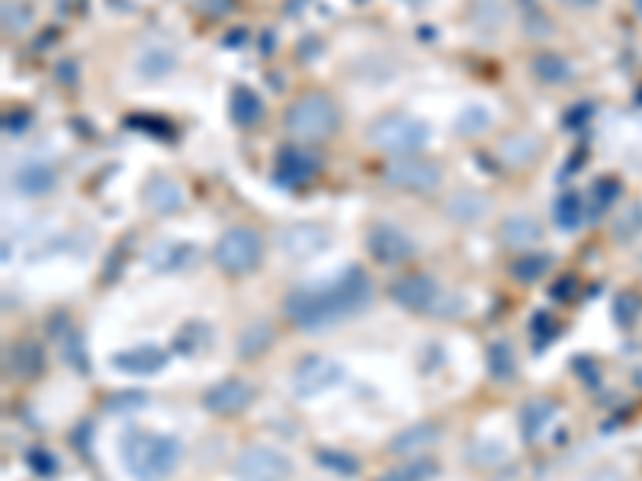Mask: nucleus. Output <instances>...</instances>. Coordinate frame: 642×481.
I'll return each mask as SVG.
<instances>
[{
  "label": "nucleus",
  "instance_id": "nucleus-1",
  "mask_svg": "<svg viewBox=\"0 0 642 481\" xmlns=\"http://www.w3.org/2000/svg\"><path fill=\"white\" fill-rule=\"evenodd\" d=\"M373 302V283L360 267H347L331 283L318 286H299L286 296L283 312L286 318L302 331H321L331 328L344 318H354L366 312Z\"/></svg>",
  "mask_w": 642,
  "mask_h": 481
},
{
  "label": "nucleus",
  "instance_id": "nucleus-2",
  "mask_svg": "<svg viewBox=\"0 0 642 481\" xmlns=\"http://www.w3.org/2000/svg\"><path fill=\"white\" fill-rule=\"evenodd\" d=\"M122 462L135 481H164L180 465V443L167 433L132 430L122 440Z\"/></svg>",
  "mask_w": 642,
  "mask_h": 481
},
{
  "label": "nucleus",
  "instance_id": "nucleus-3",
  "mask_svg": "<svg viewBox=\"0 0 642 481\" xmlns=\"http://www.w3.org/2000/svg\"><path fill=\"white\" fill-rule=\"evenodd\" d=\"M366 138L376 151H386L392 158H408L431 142V126L408 113H386L366 129Z\"/></svg>",
  "mask_w": 642,
  "mask_h": 481
},
{
  "label": "nucleus",
  "instance_id": "nucleus-4",
  "mask_svg": "<svg viewBox=\"0 0 642 481\" xmlns=\"http://www.w3.org/2000/svg\"><path fill=\"white\" fill-rule=\"evenodd\" d=\"M341 113L328 93H305L296 103L286 106L283 126L293 138H305V142H318L338 132Z\"/></svg>",
  "mask_w": 642,
  "mask_h": 481
},
{
  "label": "nucleus",
  "instance_id": "nucleus-5",
  "mask_svg": "<svg viewBox=\"0 0 642 481\" xmlns=\"http://www.w3.org/2000/svg\"><path fill=\"white\" fill-rule=\"evenodd\" d=\"M261 257H264V238L248 225L228 228L216 241V263L232 276L254 273L261 267Z\"/></svg>",
  "mask_w": 642,
  "mask_h": 481
},
{
  "label": "nucleus",
  "instance_id": "nucleus-6",
  "mask_svg": "<svg viewBox=\"0 0 642 481\" xmlns=\"http://www.w3.org/2000/svg\"><path fill=\"white\" fill-rule=\"evenodd\" d=\"M392 302L402 305L405 312H418V315H447L450 302L447 292H443L431 276H402L399 283H392Z\"/></svg>",
  "mask_w": 642,
  "mask_h": 481
},
{
  "label": "nucleus",
  "instance_id": "nucleus-7",
  "mask_svg": "<svg viewBox=\"0 0 642 481\" xmlns=\"http://www.w3.org/2000/svg\"><path fill=\"white\" fill-rule=\"evenodd\" d=\"M293 475V459L273 446H248L235 459L238 481H289Z\"/></svg>",
  "mask_w": 642,
  "mask_h": 481
},
{
  "label": "nucleus",
  "instance_id": "nucleus-8",
  "mask_svg": "<svg viewBox=\"0 0 642 481\" xmlns=\"http://www.w3.org/2000/svg\"><path fill=\"white\" fill-rule=\"evenodd\" d=\"M382 180L392 190H405V193H431L440 186L443 180V170L434 161H424V158H395L392 164H386L382 170Z\"/></svg>",
  "mask_w": 642,
  "mask_h": 481
},
{
  "label": "nucleus",
  "instance_id": "nucleus-9",
  "mask_svg": "<svg viewBox=\"0 0 642 481\" xmlns=\"http://www.w3.org/2000/svg\"><path fill=\"white\" fill-rule=\"evenodd\" d=\"M344 382V366L328 356H305L293 372V392L299 398H318Z\"/></svg>",
  "mask_w": 642,
  "mask_h": 481
},
{
  "label": "nucleus",
  "instance_id": "nucleus-10",
  "mask_svg": "<svg viewBox=\"0 0 642 481\" xmlns=\"http://www.w3.org/2000/svg\"><path fill=\"white\" fill-rule=\"evenodd\" d=\"M366 251H370L373 260L386 263V267H395V263H405L411 254H415V244L405 235V231L392 228V225H376L366 238Z\"/></svg>",
  "mask_w": 642,
  "mask_h": 481
},
{
  "label": "nucleus",
  "instance_id": "nucleus-11",
  "mask_svg": "<svg viewBox=\"0 0 642 481\" xmlns=\"http://www.w3.org/2000/svg\"><path fill=\"white\" fill-rule=\"evenodd\" d=\"M58 183V174L52 164L45 161H20L17 170H13L10 186L26 199H39V196H49Z\"/></svg>",
  "mask_w": 642,
  "mask_h": 481
},
{
  "label": "nucleus",
  "instance_id": "nucleus-12",
  "mask_svg": "<svg viewBox=\"0 0 642 481\" xmlns=\"http://www.w3.org/2000/svg\"><path fill=\"white\" fill-rule=\"evenodd\" d=\"M254 401V389L248 382H241V379H225L219 385H212V389L203 395V405L206 411L212 414H238L244 411Z\"/></svg>",
  "mask_w": 642,
  "mask_h": 481
},
{
  "label": "nucleus",
  "instance_id": "nucleus-13",
  "mask_svg": "<svg viewBox=\"0 0 642 481\" xmlns=\"http://www.w3.org/2000/svg\"><path fill=\"white\" fill-rule=\"evenodd\" d=\"M325 244H328L325 228H318L312 222H296V225L283 228V235H280V247L293 260H309L318 251H325Z\"/></svg>",
  "mask_w": 642,
  "mask_h": 481
},
{
  "label": "nucleus",
  "instance_id": "nucleus-14",
  "mask_svg": "<svg viewBox=\"0 0 642 481\" xmlns=\"http://www.w3.org/2000/svg\"><path fill=\"white\" fill-rule=\"evenodd\" d=\"M110 363H113V369L126 372V376H155V372H161L167 363V350H161L158 344H142V347L113 353Z\"/></svg>",
  "mask_w": 642,
  "mask_h": 481
},
{
  "label": "nucleus",
  "instance_id": "nucleus-15",
  "mask_svg": "<svg viewBox=\"0 0 642 481\" xmlns=\"http://www.w3.org/2000/svg\"><path fill=\"white\" fill-rule=\"evenodd\" d=\"M273 174H277V180L286 186H299V183L312 180L318 174V161L299 148H283L277 154V167H273Z\"/></svg>",
  "mask_w": 642,
  "mask_h": 481
},
{
  "label": "nucleus",
  "instance_id": "nucleus-16",
  "mask_svg": "<svg viewBox=\"0 0 642 481\" xmlns=\"http://www.w3.org/2000/svg\"><path fill=\"white\" fill-rule=\"evenodd\" d=\"M142 199H145V206H148L151 212H158V215H174V212L183 206L180 186H177L171 177H161V174L151 177V180L145 183Z\"/></svg>",
  "mask_w": 642,
  "mask_h": 481
},
{
  "label": "nucleus",
  "instance_id": "nucleus-17",
  "mask_svg": "<svg viewBox=\"0 0 642 481\" xmlns=\"http://www.w3.org/2000/svg\"><path fill=\"white\" fill-rule=\"evenodd\" d=\"M437 437H440V427L437 424H431V421L411 424V427H405L399 433V437H392L389 453H395V456H415V453H421V449L434 446Z\"/></svg>",
  "mask_w": 642,
  "mask_h": 481
},
{
  "label": "nucleus",
  "instance_id": "nucleus-18",
  "mask_svg": "<svg viewBox=\"0 0 642 481\" xmlns=\"http://www.w3.org/2000/svg\"><path fill=\"white\" fill-rule=\"evenodd\" d=\"M540 238H543V228L527 212H514L501 222V241L508 247H533Z\"/></svg>",
  "mask_w": 642,
  "mask_h": 481
},
{
  "label": "nucleus",
  "instance_id": "nucleus-19",
  "mask_svg": "<svg viewBox=\"0 0 642 481\" xmlns=\"http://www.w3.org/2000/svg\"><path fill=\"white\" fill-rule=\"evenodd\" d=\"M228 113L238 122L241 129H254L257 122L264 119V100L257 97L251 87H235L232 90V100H228Z\"/></svg>",
  "mask_w": 642,
  "mask_h": 481
},
{
  "label": "nucleus",
  "instance_id": "nucleus-20",
  "mask_svg": "<svg viewBox=\"0 0 642 481\" xmlns=\"http://www.w3.org/2000/svg\"><path fill=\"white\" fill-rule=\"evenodd\" d=\"M190 260H196V251L183 241H161L155 251L148 254V263L155 270H183L190 267Z\"/></svg>",
  "mask_w": 642,
  "mask_h": 481
},
{
  "label": "nucleus",
  "instance_id": "nucleus-21",
  "mask_svg": "<svg viewBox=\"0 0 642 481\" xmlns=\"http://www.w3.org/2000/svg\"><path fill=\"white\" fill-rule=\"evenodd\" d=\"M135 71L148 77V81H164L167 74L177 71V55L161 49V45H151V49H145L139 61H135Z\"/></svg>",
  "mask_w": 642,
  "mask_h": 481
},
{
  "label": "nucleus",
  "instance_id": "nucleus-22",
  "mask_svg": "<svg viewBox=\"0 0 642 481\" xmlns=\"http://www.w3.org/2000/svg\"><path fill=\"white\" fill-rule=\"evenodd\" d=\"M488 212V199L476 190H460L456 196H450L447 203V215L453 222H479L485 219Z\"/></svg>",
  "mask_w": 642,
  "mask_h": 481
},
{
  "label": "nucleus",
  "instance_id": "nucleus-23",
  "mask_svg": "<svg viewBox=\"0 0 642 481\" xmlns=\"http://www.w3.org/2000/svg\"><path fill=\"white\" fill-rule=\"evenodd\" d=\"M530 71H533V77H537V81H543V84H549V87L565 84V81L572 77L569 61L559 58V55H549V52L533 55V58H530Z\"/></svg>",
  "mask_w": 642,
  "mask_h": 481
},
{
  "label": "nucleus",
  "instance_id": "nucleus-24",
  "mask_svg": "<svg viewBox=\"0 0 642 481\" xmlns=\"http://www.w3.org/2000/svg\"><path fill=\"white\" fill-rule=\"evenodd\" d=\"M553 219L559 228L565 231H572L582 225L585 219V203H582V196H578V190H562L556 196V203H553Z\"/></svg>",
  "mask_w": 642,
  "mask_h": 481
},
{
  "label": "nucleus",
  "instance_id": "nucleus-25",
  "mask_svg": "<svg viewBox=\"0 0 642 481\" xmlns=\"http://www.w3.org/2000/svg\"><path fill=\"white\" fill-rule=\"evenodd\" d=\"M549 421H553V405L543 398H533L524 405L521 411V433H524V440H537L540 433L549 427Z\"/></svg>",
  "mask_w": 642,
  "mask_h": 481
},
{
  "label": "nucleus",
  "instance_id": "nucleus-26",
  "mask_svg": "<svg viewBox=\"0 0 642 481\" xmlns=\"http://www.w3.org/2000/svg\"><path fill=\"white\" fill-rule=\"evenodd\" d=\"M270 344H273V328L267 321H254L251 328H244V334L238 337V356L241 360H254V356H261Z\"/></svg>",
  "mask_w": 642,
  "mask_h": 481
},
{
  "label": "nucleus",
  "instance_id": "nucleus-27",
  "mask_svg": "<svg viewBox=\"0 0 642 481\" xmlns=\"http://www.w3.org/2000/svg\"><path fill=\"white\" fill-rule=\"evenodd\" d=\"M485 356H488V372H492V379H498V382L514 379L517 363H514V350H511L508 340H495V344H488Z\"/></svg>",
  "mask_w": 642,
  "mask_h": 481
},
{
  "label": "nucleus",
  "instance_id": "nucleus-28",
  "mask_svg": "<svg viewBox=\"0 0 642 481\" xmlns=\"http://www.w3.org/2000/svg\"><path fill=\"white\" fill-rule=\"evenodd\" d=\"M437 475V465L431 459H411L405 465H395L386 475H379L376 481H431Z\"/></svg>",
  "mask_w": 642,
  "mask_h": 481
},
{
  "label": "nucleus",
  "instance_id": "nucleus-29",
  "mask_svg": "<svg viewBox=\"0 0 642 481\" xmlns=\"http://www.w3.org/2000/svg\"><path fill=\"white\" fill-rule=\"evenodd\" d=\"M13 366H17L20 376H36L45 366V356H42V347L33 344V340H23V344L13 350Z\"/></svg>",
  "mask_w": 642,
  "mask_h": 481
},
{
  "label": "nucleus",
  "instance_id": "nucleus-30",
  "mask_svg": "<svg viewBox=\"0 0 642 481\" xmlns=\"http://www.w3.org/2000/svg\"><path fill=\"white\" fill-rule=\"evenodd\" d=\"M553 267V257L549 254H527L511 267V273L521 279V283H537L540 276H546V270Z\"/></svg>",
  "mask_w": 642,
  "mask_h": 481
},
{
  "label": "nucleus",
  "instance_id": "nucleus-31",
  "mask_svg": "<svg viewBox=\"0 0 642 481\" xmlns=\"http://www.w3.org/2000/svg\"><path fill=\"white\" fill-rule=\"evenodd\" d=\"M315 462L321 465V469H328V472L341 475V478L357 475V459L347 456V453H338V449H318Z\"/></svg>",
  "mask_w": 642,
  "mask_h": 481
},
{
  "label": "nucleus",
  "instance_id": "nucleus-32",
  "mask_svg": "<svg viewBox=\"0 0 642 481\" xmlns=\"http://www.w3.org/2000/svg\"><path fill=\"white\" fill-rule=\"evenodd\" d=\"M488 113L482 110V106H469V110H463L460 113V119H456V129H460L463 135H479V132H485L488 129Z\"/></svg>",
  "mask_w": 642,
  "mask_h": 481
},
{
  "label": "nucleus",
  "instance_id": "nucleus-33",
  "mask_svg": "<svg viewBox=\"0 0 642 481\" xmlns=\"http://www.w3.org/2000/svg\"><path fill=\"white\" fill-rule=\"evenodd\" d=\"M617 193H620V183H617L614 177L598 180V183H594V206H591V212H594V215L607 212V209H610V203H614V199H617Z\"/></svg>",
  "mask_w": 642,
  "mask_h": 481
},
{
  "label": "nucleus",
  "instance_id": "nucleus-34",
  "mask_svg": "<svg viewBox=\"0 0 642 481\" xmlns=\"http://www.w3.org/2000/svg\"><path fill=\"white\" fill-rule=\"evenodd\" d=\"M26 459H29V465H33L39 475H55V469H58V462L49 453H45V449H33V453H29Z\"/></svg>",
  "mask_w": 642,
  "mask_h": 481
},
{
  "label": "nucleus",
  "instance_id": "nucleus-35",
  "mask_svg": "<svg viewBox=\"0 0 642 481\" xmlns=\"http://www.w3.org/2000/svg\"><path fill=\"white\" fill-rule=\"evenodd\" d=\"M200 7L209 13V17H225V13L235 7V0H200Z\"/></svg>",
  "mask_w": 642,
  "mask_h": 481
},
{
  "label": "nucleus",
  "instance_id": "nucleus-36",
  "mask_svg": "<svg viewBox=\"0 0 642 481\" xmlns=\"http://www.w3.org/2000/svg\"><path fill=\"white\" fill-rule=\"evenodd\" d=\"M565 7H572V10H594L598 7V0H562Z\"/></svg>",
  "mask_w": 642,
  "mask_h": 481
},
{
  "label": "nucleus",
  "instance_id": "nucleus-37",
  "mask_svg": "<svg viewBox=\"0 0 642 481\" xmlns=\"http://www.w3.org/2000/svg\"><path fill=\"white\" fill-rule=\"evenodd\" d=\"M633 10H636V17L642 20V0H633Z\"/></svg>",
  "mask_w": 642,
  "mask_h": 481
},
{
  "label": "nucleus",
  "instance_id": "nucleus-38",
  "mask_svg": "<svg viewBox=\"0 0 642 481\" xmlns=\"http://www.w3.org/2000/svg\"><path fill=\"white\" fill-rule=\"evenodd\" d=\"M402 4H408V7H421L424 0H402Z\"/></svg>",
  "mask_w": 642,
  "mask_h": 481
}]
</instances>
